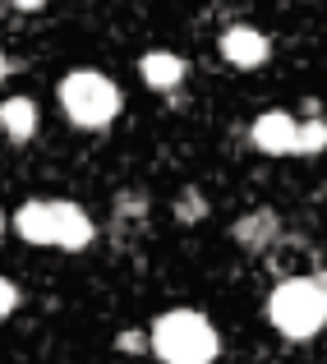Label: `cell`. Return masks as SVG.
I'll use <instances>...</instances> for the list:
<instances>
[{
	"label": "cell",
	"mask_w": 327,
	"mask_h": 364,
	"mask_svg": "<svg viewBox=\"0 0 327 364\" xmlns=\"http://www.w3.org/2000/svg\"><path fill=\"white\" fill-rule=\"evenodd\" d=\"M37 124H42V116H37V102L33 97H5L0 102V134L5 139H14V143H28L37 134Z\"/></svg>",
	"instance_id": "10"
},
{
	"label": "cell",
	"mask_w": 327,
	"mask_h": 364,
	"mask_svg": "<svg viewBox=\"0 0 327 364\" xmlns=\"http://www.w3.org/2000/svg\"><path fill=\"white\" fill-rule=\"evenodd\" d=\"M18 300H23V295H18V286L9 282V277H0V318H9V314L18 309Z\"/></svg>",
	"instance_id": "13"
},
{
	"label": "cell",
	"mask_w": 327,
	"mask_h": 364,
	"mask_svg": "<svg viewBox=\"0 0 327 364\" xmlns=\"http://www.w3.org/2000/svg\"><path fill=\"white\" fill-rule=\"evenodd\" d=\"M185 74H189V65H185V55H176V51H148L139 60V79L148 83L152 92H176L180 83H185Z\"/></svg>",
	"instance_id": "8"
},
{
	"label": "cell",
	"mask_w": 327,
	"mask_h": 364,
	"mask_svg": "<svg viewBox=\"0 0 327 364\" xmlns=\"http://www.w3.org/2000/svg\"><path fill=\"white\" fill-rule=\"evenodd\" d=\"M55 97H60V111L70 116L74 129H107L120 116V88L102 70H70Z\"/></svg>",
	"instance_id": "3"
},
{
	"label": "cell",
	"mask_w": 327,
	"mask_h": 364,
	"mask_svg": "<svg viewBox=\"0 0 327 364\" xmlns=\"http://www.w3.org/2000/svg\"><path fill=\"white\" fill-rule=\"evenodd\" d=\"M318 152H327V120L323 116H309V120H300L295 157H318Z\"/></svg>",
	"instance_id": "11"
},
{
	"label": "cell",
	"mask_w": 327,
	"mask_h": 364,
	"mask_svg": "<svg viewBox=\"0 0 327 364\" xmlns=\"http://www.w3.org/2000/svg\"><path fill=\"white\" fill-rule=\"evenodd\" d=\"M92 235H97L92 217L83 213L79 203H70V198H55V249H70V254H79V249L92 245Z\"/></svg>",
	"instance_id": "7"
},
{
	"label": "cell",
	"mask_w": 327,
	"mask_h": 364,
	"mask_svg": "<svg viewBox=\"0 0 327 364\" xmlns=\"http://www.w3.org/2000/svg\"><path fill=\"white\" fill-rule=\"evenodd\" d=\"M5 74H9V55L0 51V79H5Z\"/></svg>",
	"instance_id": "16"
},
{
	"label": "cell",
	"mask_w": 327,
	"mask_h": 364,
	"mask_svg": "<svg viewBox=\"0 0 327 364\" xmlns=\"http://www.w3.org/2000/svg\"><path fill=\"white\" fill-rule=\"evenodd\" d=\"M148 350L161 364H213L221 355V337L213 328V318L198 309H171L152 323L148 332Z\"/></svg>",
	"instance_id": "2"
},
{
	"label": "cell",
	"mask_w": 327,
	"mask_h": 364,
	"mask_svg": "<svg viewBox=\"0 0 327 364\" xmlns=\"http://www.w3.org/2000/svg\"><path fill=\"white\" fill-rule=\"evenodd\" d=\"M203 217H208V198L198 194L194 185L180 189V198H176V222L180 226H194V222H203Z\"/></svg>",
	"instance_id": "12"
},
{
	"label": "cell",
	"mask_w": 327,
	"mask_h": 364,
	"mask_svg": "<svg viewBox=\"0 0 327 364\" xmlns=\"http://www.w3.org/2000/svg\"><path fill=\"white\" fill-rule=\"evenodd\" d=\"M295 139H300V120L282 107L258 111L254 124H249V143H254V152H263V157H295Z\"/></svg>",
	"instance_id": "4"
},
{
	"label": "cell",
	"mask_w": 327,
	"mask_h": 364,
	"mask_svg": "<svg viewBox=\"0 0 327 364\" xmlns=\"http://www.w3.org/2000/svg\"><path fill=\"white\" fill-rule=\"evenodd\" d=\"M115 346H120V350H143V346H148V341H143L139 332H124V337L115 341Z\"/></svg>",
	"instance_id": "14"
},
{
	"label": "cell",
	"mask_w": 327,
	"mask_h": 364,
	"mask_svg": "<svg viewBox=\"0 0 327 364\" xmlns=\"http://www.w3.org/2000/svg\"><path fill=\"white\" fill-rule=\"evenodd\" d=\"M14 235L28 245L55 249V198H28L14 213Z\"/></svg>",
	"instance_id": "6"
},
{
	"label": "cell",
	"mask_w": 327,
	"mask_h": 364,
	"mask_svg": "<svg viewBox=\"0 0 327 364\" xmlns=\"http://www.w3.org/2000/svg\"><path fill=\"white\" fill-rule=\"evenodd\" d=\"M235 245H245L249 254H263V249H272V240L282 235V217L272 213V208H254V213H245L235 222Z\"/></svg>",
	"instance_id": "9"
},
{
	"label": "cell",
	"mask_w": 327,
	"mask_h": 364,
	"mask_svg": "<svg viewBox=\"0 0 327 364\" xmlns=\"http://www.w3.org/2000/svg\"><path fill=\"white\" fill-rule=\"evenodd\" d=\"M267 323L291 341H309L327 328V272L291 277L267 295Z\"/></svg>",
	"instance_id": "1"
},
{
	"label": "cell",
	"mask_w": 327,
	"mask_h": 364,
	"mask_svg": "<svg viewBox=\"0 0 327 364\" xmlns=\"http://www.w3.org/2000/svg\"><path fill=\"white\" fill-rule=\"evenodd\" d=\"M217 51H221V60L235 65V70H258V65H267V55H272V42H267L254 23H230L226 33L217 37Z\"/></svg>",
	"instance_id": "5"
},
{
	"label": "cell",
	"mask_w": 327,
	"mask_h": 364,
	"mask_svg": "<svg viewBox=\"0 0 327 364\" xmlns=\"http://www.w3.org/2000/svg\"><path fill=\"white\" fill-rule=\"evenodd\" d=\"M5 226H9V222H5V213H0V235H5Z\"/></svg>",
	"instance_id": "17"
},
{
	"label": "cell",
	"mask_w": 327,
	"mask_h": 364,
	"mask_svg": "<svg viewBox=\"0 0 327 364\" xmlns=\"http://www.w3.org/2000/svg\"><path fill=\"white\" fill-rule=\"evenodd\" d=\"M9 5H14V9H23V14H37V9H42L46 0H9Z\"/></svg>",
	"instance_id": "15"
}]
</instances>
